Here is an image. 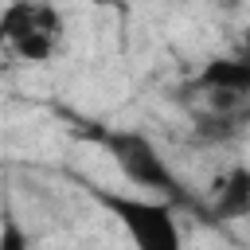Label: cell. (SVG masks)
Segmentation results:
<instances>
[{
  "mask_svg": "<svg viewBox=\"0 0 250 250\" xmlns=\"http://www.w3.org/2000/svg\"><path fill=\"white\" fill-rule=\"evenodd\" d=\"M62 16L51 4H8L0 12V51L16 62H51L62 51Z\"/></svg>",
  "mask_w": 250,
  "mask_h": 250,
  "instance_id": "obj_1",
  "label": "cell"
},
{
  "mask_svg": "<svg viewBox=\"0 0 250 250\" xmlns=\"http://www.w3.org/2000/svg\"><path fill=\"white\" fill-rule=\"evenodd\" d=\"M102 203L117 215L121 230L137 250H184V227L172 203L164 199H137V195H113L102 191Z\"/></svg>",
  "mask_w": 250,
  "mask_h": 250,
  "instance_id": "obj_2",
  "label": "cell"
},
{
  "mask_svg": "<svg viewBox=\"0 0 250 250\" xmlns=\"http://www.w3.org/2000/svg\"><path fill=\"white\" fill-rule=\"evenodd\" d=\"M109 156L117 160V168L125 172V180H129L133 188H145V191H152V195L164 199V203H176V199L184 195L176 172H172L168 160H164V152H160L145 133H133V129L109 133Z\"/></svg>",
  "mask_w": 250,
  "mask_h": 250,
  "instance_id": "obj_3",
  "label": "cell"
},
{
  "mask_svg": "<svg viewBox=\"0 0 250 250\" xmlns=\"http://www.w3.org/2000/svg\"><path fill=\"white\" fill-rule=\"evenodd\" d=\"M211 211H215V219H227V223H238L250 215V168L246 164H230L227 172L215 176Z\"/></svg>",
  "mask_w": 250,
  "mask_h": 250,
  "instance_id": "obj_4",
  "label": "cell"
},
{
  "mask_svg": "<svg viewBox=\"0 0 250 250\" xmlns=\"http://www.w3.org/2000/svg\"><path fill=\"white\" fill-rule=\"evenodd\" d=\"M199 94H250V59H215L195 78Z\"/></svg>",
  "mask_w": 250,
  "mask_h": 250,
  "instance_id": "obj_5",
  "label": "cell"
},
{
  "mask_svg": "<svg viewBox=\"0 0 250 250\" xmlns=\"http://www.w3.org/2000/svg\"><path fill=\"white\" fill-rule=\"evenodd\" d=\"M0 250H31V238L16 215H4V223H0Z\"/></svg>",
  "mask_w": 250,
  "mask_h": 250,
  "instance_id": "obj_6",
  "label": "cell"
}]
</instances>
